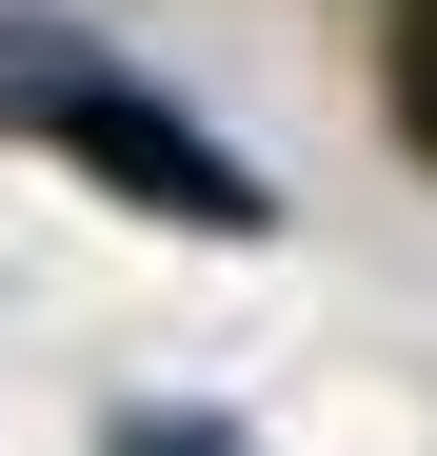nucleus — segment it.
<instances>
[{
	"label": "nucleus",
	"mask_w": 437,
	"mask_h": 456,
	"mask_svg": "<svg viewBox=\"0 0 437 456\" xmlns=\"http://www.w3.org/2000/svg\"><path fill=\"white\" fill-rule=\"evenodd\" d=\"M0 119H40L60 159H100L139 218H179V239H259V218H278V179L239 159V139H199L160 80H120L60 0H0Z\"/></svg>",
	"instance_id": "obj_1"
},
{
	"label": "nucleus",
	"mask_w": 437,
	"mask_h": 456,
	"mask_svg": "<svg viewBox=\"0 0 437 456\" xmlns=\"http://www.w3.org/2000/svg\"><path fill=\"white\" fill-rule=\"evenodd\" d=\"M378 100H398V139L437 159V0H398V60H378Z\"/></svg>",
	"instance_id": "obj_2"
},
{
	"label": "nucleus",
	"mask_w": 437,
	"mask_h": 456,
	"mask_svg": "<svg viewBox=\"0 0 437 456\" xmlns=\"http://www.w3.org/2000/svg\"><path fill=\"white\" fill-rule=\"evenodd\" d=\"M120 456H239V436H218V417H139Z\"/></svg>",
	"instance_id": "obj_3"
}]
</instances>
